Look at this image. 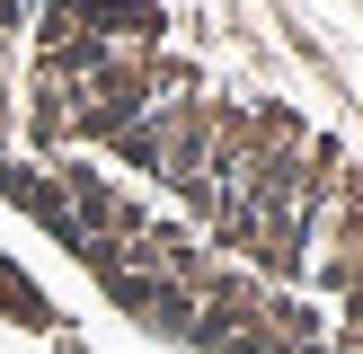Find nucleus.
<instances>
[{"label":"nucleus","mask_w":363,"mask_h":354,"mask_svg":"<svg viewBox=\"0 0 363 354\" xmlns=\"http://www.w3.org/2000/svg\"><path fill=\"white\" fill-rule=\"evenodd\" d=\"M0 186L204 354H363V0H0Z\"/></svg>","instance_id":"obj_1"}]
</instances>
